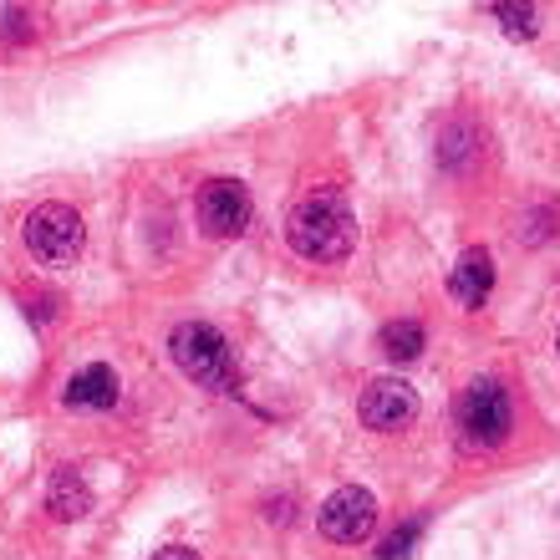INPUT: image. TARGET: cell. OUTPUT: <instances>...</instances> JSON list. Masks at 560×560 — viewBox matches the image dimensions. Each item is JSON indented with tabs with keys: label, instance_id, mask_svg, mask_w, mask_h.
<instances>
[{
	"label": "cell",
	"instance_id": "cell-11",
	"mask_svg": "<svg viewBox=\"0 0 560 560\" xmlns=\"http://www.w3.org/2000/svg\"><path fill=\"white\" fill-rule=\"evenodd\" d=\"M383 357L387 362H413V357H423V326L418 322H387L383 326Z\"/></svg>",
	"mask_w": 560,
	"mask_h": 560
},
{
	"label": "cell",
	"instance_id": "cell-13",
	"mask_svg": "<svg viewBox=\"0 0 560 560\" xmlns=\"http://www.w3.org/2000/svg\"><path fill=\"white\" fill-rule=\"evenodd\" d=\"M418 535H423V520H408L398 535H387L377 556H383V560H408V556H413V546H418Z\"/></svg>",
	"mask_w": 560,
	"mask_h": 560
},
{
	"label": "cell",
	"instance_id": "cell-7",
	"mask_svg": "<svg viewBox=\"0 0 560 560\" xmlns=\"http://www.w3.org/2000/svg\"><path fill=\"white\" fill-rule=\"evenodd\" d=\"M418 418V393L408 383H398V377H377V383H368V393H362V423L377 428V433H398V428H408Z\"/></svg>",
	"mask_w": 560,
	"mask_h": 560
},
{
	"label": "cell",
	"instance_id": "cell-2",
	"mask_svg": "<svg viewBox=\"0 0 560 560\" xmlns=\"http://www.w3.org/2000/svg\"><path fill=\"white\" fill-rule=\"evenodd\" d=\"M168 357H174V368L184 372L189 383L209 387V393H235L240 387L235 352H230V341L209 322H178L174 331H168Z\"/></svg>",
	"mask_w": 560,
	"mask_h": 560
},
{
	"label": "cell",
	"instance_id": "cell-6",
	"mask_svg": "<svg viewBox=\"0 0 560 560\" xmlns=\"http://www.w3.org/2000/svg\"><path fill=\"white\" fill-rule=\"evenodd\" d=\"M194 214H199V230L209 240H230L250 224V189L240 178H209L194 199Z\"/></svg>",
	"mask_w": 560,
	"mask_h": 560
},
{
	"label": "cell",
	"instance_id": "cell-3",
	"mask_svg": "<svg viewBox=\"0 0 560 560\" xmlns=\"http://www.w3.org/2000/svg\"><path fill=\"white\" fill-rule=\"evenodd\" d=\"M21 240H26V250L36 266L61 270L82 255L88 230H82V214H77L72 205H36L26 214V224H21Z\"/></svg>",
	"mask_w": 560,
	"mask_h": 560
},
{
	"label": "cell",
	"instance_id": "cell-10",
	"mask_svg": "<svg viewBox=\"0 0 560 560\" xmlns=\"http://www.w3.org/2000/svg\"><path fill=\"white\" fill-rule=\"evenodd\" d=\"M46 510L57 520H82L92 510V489L72 464H61V469L51 474V485H46Z\"/></svg>",
	"mask_w": 560,
	"mask_h": 560
},
{
	"label": "cell",
	"instance_id": "cell-9",
	"mask_svg": "<svg viewBox=\"0 0 560 560\" xmlns=\"http://www.w3.org/2000/svg\"><path fill=\"white\" fill-rule=\"evenodd\" d=\"M61 402H67L72 413H107V408L118 402V372L103 368V362H92V368H82L72 383H67Z\"/></svg>",
	"mask_w": 560,
	"mask_h": 560
},
{
	"label": "cell",
	"instance_id": "cell-4",
	"mask_svg": "<svg viewBox=\"0 0 560 560\" xmlns=\"http://www.w3.org/2000/svg\"><path fill=\"white\" fill-rule=\"evenodd\" d=\"M515 428V402L504 393V383L494 377H479L458 393V433L469 448H500Z\"/></svg>",
	"mask_w": 560,
	"mask_h": 560
},
{
	"label": "cell",
	"instance_id": "cell-15",
	"mask_svg": "<svg viewBox=\"0 0 560 560\" xmlns=\"http://www.w3.org/2000/svg\"><path fill=\"white\" fill-rule=\"evenodd\" d=\"M556 352H560V331H556Z\"/></svg>",
	"mask_w": 560,
	"mask_h": 560
},
{
	"label": "cell",
	"instance_id": "cell-5",
	"mask_svg": "<svg viewBox=\"0 0 560 560\" xmlns=\"http://www.w3.org/2000/svg\"><path fill=\"white\" fill-rule=\"evenodd\" d=\"M316 530H322L331 546H362V540L377 530V500L357 485L337 489V494L316 510Z\"/></svg>",
	"mask_w": 560,
	"mask_h": 560
},
{
	"label": "cell",
	"instance_id": "cell-8",
	"mask_svg": "<svg viewBox=\"0 0 560 560\" xmlns=\"http://www.w3.org/2000/svg\"><path fill=\"white\" fill-rule=\"evenodd\" d=\"M489 291H494V260H489V250H464L458 255V266L448 270V295H454L458 306L479 311L489 301Z\"/></svg>",
	"mask_w": 560,
	"mask_h": 560
},
{
	"label": "cell",
	"instance_id": "cell-12",
	"mask_svg": "<svg viewBox=\"0 0 560 560\" xmlns=\"http://www.w3.org/2000/svg\"><path fill=\"white\" fill-rule=\"evenodd\" d=\"M494 15L504 21V31H510L515 42H530L535 36V5H494Z\"/></svg>",
	"mask_w": 560,
	"mask_h": 560
},
{
	"label": "cell",
	"instance_id": "cell-1",
	"mask_svg": "<svg viewBox=\"0 0 560 560\" xmlns=\"http://www.w3.org/2000/svg\"><path fill=\"white\" fill-rule=\"evenodd\" d=\"M285 240L301 260H316V266H337L347 260L357 245V214L347 205L341 189H311L301 194L285 214Z\"/></svg>",
	"mask_w": 560,
	"mask_h": 560
},
{
	"label": "cell",
	"instance_id": "cell-14",
	"mask_svg": "<svg viewBox=\"0 0 560 560\" xmlns=\"http://www.w3.org/2000/svg\"><path fill=\"white\" fill-rule=\"evenodd\" d=\"M153 560H205V556H194L189 546H163V550H159V556H153Z\"/></svg>",
	"mask_w": 560,
	"mask_h": 560
}]
</instances>
